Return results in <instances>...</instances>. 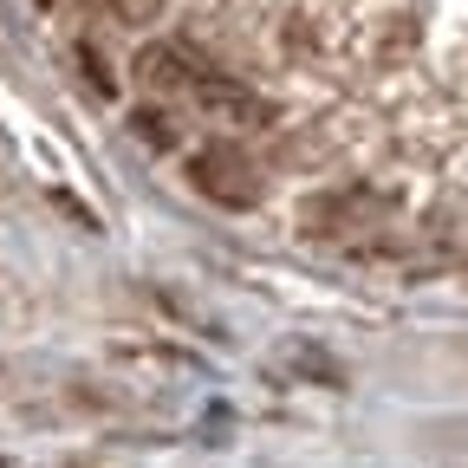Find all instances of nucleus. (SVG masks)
Masks as SVG:
<instances>
[{"mask_svg": "<svg viewBox=\"0 0 468 468\" xmlns=\"http://www.w3.org/2000/svg\"><path fill=\"white\" fill-rule=\"evenodd\" d=\"M183 169H189V183L208 202H221V208H254L261 202L254 163L241 156V144H196V150H183Z\"/></svg>", "mask_w": 468, "mask_h": 468, "instance_id": "nucleus-1", "label": "nucleus"}, {"mask_svg": "<svg viewBox=\"0 0 468 468\" xmlns=\"http://www.w3.org/2000/svg\"><path fill=\"white\" fill-rule=\"evenodd\" d=\"M189 104L208 111L215 124H241V131H254V124H267V117H273V104H267L261 91H248L241 79H221V72H202L196 91H189Z\"/></svg>", "mask_w": 468, "mask_h": 468, "instance_id": "nucleus-2", "label": "nucleus"}, {"mask_svg": "<svg viewBox=\"0 0 468 468\" xmlns=\"http://www.w3.org/2000/svg\"><path fill=\"white\" fill-rule=\"evenodd\" d=\"M131 72H137L150 91H176V98H189V91H196V79H202L208 66H196L183 46H144Z\"/></svg>", "mask_w": 468, "mask_h": 468, "instance_id": "nucleus-3", "label": "nucleus"}, {"mask_svg": "<svg viewBox=\"0 0 468 468\" xmlns=\"http://www.w3.org/2000/svg\"><path fill=\"white\" fill-rule=\"evenodd\" d=\"M286 365H292V371H306V378H313V384H325V390H338V384H345V371L325 358L319 345H292V351H286Z\"/></svg>", "mask_w": 468, "mask_h": 468, "instance_id": "nucleus-4", "label": "nucleus"}, {"mask_svg": "<svg viewBox=\"0 0 468 468\" xmlns=\"http://www.w3.org/2000/svg\"><path fill=\"white\" fill-rule=\"evenodd\" d=\"M163 7H169V0H111V14H117V20H131V27L163 20Z\"/></svg>", "mask_w": 468, "mask_h": 468, "instance_id": "nucleus-5", "label": "nucleus"}, {"mask_svg": "<svg viewBox=\"0 0 468 468\" xmlns=\"http://www.w3.org/2000/svg\"><path fill=\"white\" fill-rule=\"evenodd\" d=\"M163 124H169V117H163V111H131V131H144L150 144H176V137H169Z\"/></svg>", "mask_w": 468, "mask_h": 468, "instance_id": "nucleus-6", "label": "nucleus"}, {"mask_svg": "<svg viewBox=\"0 0 468 468\" xmlns=\"http://www.w3.org/2000/svg\"><path fill=\"white\" fill-rule=\"evenodd\" d=\"M79 66H85V72H91V85H98V91H117V79H111V72H104V58H98V52H91V46H85V52H79Z\"/></svg>", "mask_w": 468, "mask_h": 468, "instance_id": "nucleus-7", "label": "nucleus"}]
</instances>
